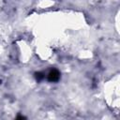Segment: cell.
<instances>
[{"label":"cell","mask_w":120,"mask_h":120,"mask_svg":"<svg viewBox=\"0 0 120 120\" xmlns=\"http://www.w3.org/2000/svg\"><path fill=\"white\" fill-rule=\"evenodd\" d=\"M47 79H48V81L51 82H58L59 79H60V72H59L57 69H55V68L51 69V70L49 71L48 75H47Z\"/></svg>","instance_id":"1"},{"label":"cell","mask_w":120,"mask_h":120,"mask_svg":"<svg viewBox=\"0 0 120 120\" xmlns=\"http://www.w3.org/2000/svg\"><path fill=\"white\" fill-rule=\"evenodd\" d=\"M35 78H36V80H37L38 82H40L41 80H43L44 74H43L42 72H36V73H35Z\"/></svg>","instance_id":"2"}]
</instances>
